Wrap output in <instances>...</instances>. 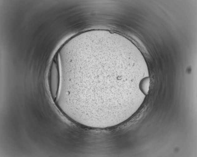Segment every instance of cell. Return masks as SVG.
Returning <instances> with one entry per match:
<instances>
[{"mask_svg": "<svg viewBox=\"0 0 197 157\" xmlns=\"http://www.w3.org/2000/svg\"><path fill=\"white\" fill-rule=\"evenodd\" d=\"M126 51L100 45L88 48L73 58L60 76L70 99L92 112L108 113L124 108L128 91L140 88L147 77L143 71L127 63Z\"/></svg>", "mask_w": 197, "mask_h": 157, "instance_id": "1", "label": "cell"}, {"mask_svg": "<svg viewBox=\"0 0 197 157\" xmlns=\"http://www.w3.org/2000/svg\"><path fill=\"white\" fill-rule=\"evenodd\" d=\"M150 78L149 77L146 78L142 82L140 89L142 93L145 95H147L149 90Z\"/></svg>", "mask_w": 197, "mask_h": 157, "instance_id": "2", "label": "cell"}]
</instances>
